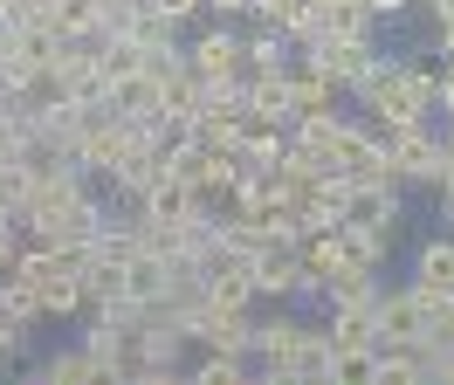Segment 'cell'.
<instances>
[{
  "label": "cell",
  "instance_id": "277c9868",
  "mask_svg": "<svg viewBox=\"0 0 454 385\" xmlns=\"http://www.w3.org/2000/svg\"><path fill=\"white\" fill-rule=\"evenodd\" d=\"M372 324H379V344H420V351H427L434 296H420L413 282H406V289H386V296H379V310H372Z\"/></svg>",
  "mask_w": 454,
  "mask_h": 385
},
{
  "label": "cell",
  "instance_id": "d6a6232c",
  "mask_svg": "<svg viewBox=\"0 0 454 385\" xmlns=\"http://www.w3.org/2000/svg\"><path fill=\"white\" fill-rule=\"evenodd\" d=\"M448 152H454V117H448Z\"/></svg>",
  "mask_w": 454,
  "mask_h": 385
},
{
  "label": "cell",
  "instance_id": "9a60e30c",
  "mask_svg": "<svg viewBox=\"0 0 454 385\" xmlns=\"http://www.w3.org/2000/svg\"><path fill=\"white\" fill-rule=\"evenodd\" d=\"M324 35H331V42H365V49H379V14H372L365 0H338V7L324 14Z\"/></svg>",
  "mask_w": 454,
  "mask_h": 385
},
{
  "label": "cell",
  "instance_id": "484cf974",
  "mask_svg": "<svg viewBox=\"0 0 454 385\" xmlns=\"http://www.w3.org/2000/svg\"><path fill=\"white\" fill-rule=\"evenodd\" d=\"M152 7H159V14H166V21H200V14H207V0H152Z\"/></svg>",
  "mask_w": 454,
  "mask_h": 385
},
{
  "label": "cell",
  "instance_id": "836d02e7",
  "mask_svg": "<svg viewBox=\"0 0 454 385\" xmlns=\"http://www.w3.org/2000/svg\"><path fill=\"white\" fill-rule=\"evenodd\" d=\"M317 7H338V0H317Z\"/></svg>",
  "mask_w": 454,
  "mask_h": 385
},
{
  "label": "cell",
  "instance_id": "44dd1931",
  "mask_svg": "<svg viewBox=\"0 0 454 385\" xmlns=\"http://www.w3.org/2000/svg\"><path fill=\"white\" fill-rule=\"evenodd\" d=\"M28 186H35V172H28V159L0 165V220H21V207H28Z\"/></svg>",
  "mask_w": 454,
  "mask_h": 385
},
{
  "label": "cell",
  "instance_id": "e575fe53",
  "mask_svg": "<svg viewBox=\"0 0 454 385\" xmlns=\"http://www.w3.org/2000/svg\"><path fill=\"white\" fill-rule=\"evenodd\" d=\"M7 365H14V358H0V372H7Z\"/></svg>",
  "mask_w": 454,
  "mask_h": 385
},
{
  "label": "cell",
  "instance_id": "2e32d148",
  "mask_svg": "<svg viewBox=\"0 0 454 385\" xmlns=\"http://www.w3.org/2000/svg\"><path fill=\"white\" fill-rule=\"evenodd\" d=\"M303 262H310V282H317V296H324V282L351 262V241H344V227H324V234H310L303 241Z\"/></svg>",
  "mask_w": 454,
  "mask_h": 385
},
{
  "label": "cell",
  "instance_id": "d6986e66",
  "mask_svg": "<svg viewBox=\"0 0 454 385\" xmlns=\"http://www.w3.org/2000/svg\"><path fill=\"white\" fill-rule=\"evenodd\" d=\"M255 372L248 351H193V385H241Z\"/></svg>",
  "mask_w": 454,
  "mask_h": 385
},
{
  "label": "cell",
  "instance_id": "8fae6325",
  "mask_svg": "<svg viewBox=\"0 0 454 385\" xmlns=\"http://www.w3.org/2000/svg\"><path fill=\"white\" fill-rule=\"evenodd\" d=\"M289 90H296V110H338V97H344V82L317 62V55H296L289 62Z\"/></svg>",
  "mask_w": 454,
  "mask_h": 385
},
{
  "label": "cell",
  "instance_id": "7a4b0ae2",
  "mask_svg": "<svg viewBox=\"0 0 454 385\" xmlns=\"http://www.w3.org/2000/svg\"><path fill=\"white\" fill-rule=\"evenodd\" d=\"M255 372L276 385H296V379H331V330L324 324H303V317H262L255 324Z\"/></svg>",
  "mask_w": 454,
  "mask_h": 385
},
{
  "label": "cell",
  "instance_id": "1f68e13d",
  "mask_svg": "<svg viewBox=\"0 0 454 385\" xmlns=\"http://www.w3.org/2000/svg\"><path fill=\"white\" fill-rule=\"evenodd\" d=\"M49 7H56V14H62V7H83V0H49Z\"/></svg>",
  "mask_w": 454,
  "mask_h": 385
},
{
  "label": "cell",
  "instance_id": "7402d4cb",
  "mask_svg": "<svg viewBox=\"0 0 454 385\" xmlns=\"http://www.w3.org/2000/svg\"><path fill=\"white\" fill-rule=\"evenodd\" d=\"M283 152H289V131H276V124H248V152H241L248 165L276 172V165H283Z\"/></svg>",
  "mask_w": 454,
  "mask_h": 385
},
{
  "label": "cell",
  "instance_id": "d590c367",
  "mask_svg": "<svg viewBox=\"0 0 454 385\" xmlns=\"http://www.w3.org/2000/svg\"><path fill=\"white\" fill-rule=\"evenodd\" d=\"M0 104H7V97H0Z\"/></svg>",
  "mask_w": 454,
  "mask_h": 385
},
{
  "label": "cell",
  "instance_id": "5bb4252c",
  "mask_svg": "<svg viewBox=\"0 0 454 385\" xmlns=\"http://www.w3.org/2000/svg\"><path fill=\"white\" fill-rule=\"evenodd\" d=\"M289 62H296V42L283 28H269V21L248 28V76H283Z\"/></svg>",
  "mask_w": 454,
  "mask_h": 385
},
{
  "label": "cell",
  "instance_id": "6da1fadb",
  "mask_svg": "<svg viewBox=\"0 0 454 385\" xmlns=\"http://www.w3.org/2000/svg\"><path fill=\"white\" fill-rule=\"evenodd\" d=\"M351 104L365 110V124H379V131L427 124V110H441V69L386 55V62L372 69V82H358V90H351Z\"/></svg>",
  "mask_w": 454,
  "mask_h": 385
},
{
  "label": "cell",
  "instance_id": "ac0fdd59",
  "mask_svg": "<svg viewBox=\"0 0 454 385\" xmlns=\"http://www.w3.org/2000/svg\"><path fill=\"white\" fill-rule=\"evenodd\" d=\"M35 379H42V385H90V379H104V372H97V358H90L83 344H69V351L42 358V365H35Z\"/></svg>",
  "mask_w": 454,
  "mask_h": 385
},
{
  "label": "cell",
  "instance_id": "7c38bea8",
  "mask_svg": "<svg viewBox=\"0 0 454 385\" xmlns=\"http://www.w3.org/2000/svg\"><path fill=\"white\" fill-rule=\"evenodd\" d=\"M344 131H351V117H344V110H303V117L289 124V138H296V145L324 152L331 165H344V159H338V152H344Z\"/></svg>",
  "mask_w": 454,
  "mask_h": 385
},
{
  "label": "cell",
  "instance_id": "ffe728a7",
  "mask_svg": "<svg viewBox=\"0 0 454 385\" xmlns=\"http://www.w3.org/2000/svg\"><path fill=\"white\" fill-rule=\"evenodd\" d=\"M344 241H351V255H358V262L386 269V248H393V227H372V220H344Z\"/></svg>",
  "mask_w": 454,
  "mask_h": 385
},
{
  "label": "cell",
  "instance_id": "e0dca14e",
  "mask_svg": "<svg viewBox=\"0 0 454 385\" xmlns=\"http://www.w3.org/2000/svg\"><path fill=\"white\" fill-rule=\"evenodd\" d=\"M331 351H379V324L372 310H331Z\"/></svg>",
  "mask_w": 454,
  "mask_h": 385
},
{
  "label": "cell",
  "instance_id": "f1b7e54d",
  "mask_svg": "<svg viewBox=\"0 0 454 385\" xmlns=\"http://www.w3.org/2000/svg\"><path fill=\"white\" fill-rule=\"evenodd\" d=\"M372 14H379V21H399V14H406V7H413V0H365Z\"/></svg>",
  "mask_w": 454,
  "mask_h": 385
},
{
  "label": "cell",
  "instance_id": "4fadbf2b",
  "mask_svg": "<svg viewBox=\"0 0 454 385\" xmlns=\"http://www.w3.org/2000/svg\"><path fill=\"white\" fill-rule=\"evenodd\" d=\"M76 344H83V351L97 358V372H104V379H117V372H124V351H131V330H124V324H111V317H90Z\"/></svg>",
  "mask_w": 454,
  "mask_h": 385
},
{
  "label": "cell",
  "instance_id": "52a82bcc",
  "mask_svg": "<svg viewBox=\"0 0 454 385\" xmlns=\"http://www.w3.org/2000/svg\"><path fill=\"white\" fill-rule=\"evenodd\" d=\"M303 55H317V62H324V69H331V76L344 82V97H351L358 82H372V69L386 62V55H379V49H365V42H331V35H324V42H310Z\"/></svg>",
  "mask_w": 454,
  "mask_h": 385
},
{
  "label": "cell",
  "instance_id": "83f0119b",
  "mask_svg": "<svg viewBox=\"0 0 454 385\" xmlns=\"http://www.w3.org/2000/svg\"><path fill=\"white\" fill-rule=\"evenodd\" d=\"M441 117H454V62H441Z\"/></svg>",
  "mask_w": 454,
  "mask_h": 385
},
{
  "label": "cell",
  "instance_id": "4316f807",
  "mask_svg": "<svg viewBox=\"0 0 454 385\" xmlns=\"http://www.w3.org/2000/svg\"><path fill=\"white\" fill-rule=\"evenodd\" d=\"M207 14H214V21H248L255 0H207Z\"/></svg>",
  "mask_w": 454,
  "mask_h": 385
},
{
  "label": "cell",
  "instance_id": "4dcf8cb0",
  "mask_svg": "<svg viewBox=\"0 0 454 385\" xmlns=\"http://www.w3.org/2000/svg\"><path fill=\"white\" fill-rule=\"evenodd\" d=\"M427 7H434V28H441V21H454V0H427Z\"/></svg>",
  "mask_w": 454,
  "mask_h": 385
},
{
  "label": "cell",
  "instance_id": "8992f818",
  "mask_svg": "<svg viewBox=\"0 0 454 385\" xmlns=\"http://www.w3.org/2000/svg\"><path fill=\"white\" fill-rule=\"evenodd\" d=\"M393 159H399L406 186H441V172H448V131L406 124V131H393Z\"/></svg>",
  "mask_w": 454,
  "mask_h": 385
},
{
  "label": "cell",
  "instance_id": "30bf717a",
  "mask_svg": "<svg viewBox=\"0 0 454 385\" xmlns=\"http://www.w3.org/2000/svg\"><path fill=\"white\" fill-rule=\"evenodd\" d=\"M413 289L434 302L454 296V234H441V241H420V255H413Z\"/></svg>",
  "mask_w": 454,
  "mask_h": 385
},
{
  "label": "cell",
  "instance_id": "cb8c5ba5",
  "mask_svg": "<svg viewBox=\"0 0 454 385\" xmlns=\"http://www.w3.org/2000/svg\"><path fill=\"white\" fill-rule=\"evenodd\" d=\"M28 337H35V324H28V317L0 310V358H21V351H28Z\"/></svg>",
  "mask_w": 454,
  "mask_h": 385
},
{
  "label": "cell",
  "instance_id": "3957f363",
  "mask_svg": "<svg viewBox=\"0 0 454 385\" xmlns=\"http://www.w3.org/2000/svg\"><path fill=\"white\" fill-rule=\"evenodd\" d=\"M186 62H193V76H200V82L248 76V28H241V21L200 28V42H186Z\"/></svg>",
  "mask_w": 454,
  "mask_h": 385
},
{
  "label": "cell",
  "instance_id": "9c48e42d",
  "mask_svg": "<svg viewBox=\"0 0 454 385\" xmlns=\"http://www.w3.org/2000/svg\"><path fill=\"white\" fill-rule=\"evenodd\" d=\"M324 296H331V310H379V296H386V282H379V269L372 262H344L331 282H324Z\"/></svg>",
  "mask_w": 454,
  "mask_h": 385
},
{
  "label": "cell",
  "instance_id": "f546056e",
  "mask_svg": "<svg viewBox=\"0 0 454 385\" xmlns=\"http://www.w3.org/2000/svg\"><path fill=\"white\" fill-rule=\"evenodd\" d=\"M441 62H454V21H441Z\"/></svg>",
  "mask_w": 454,
  "mask_h": 385
},
{
  "label": "cell",
  "instance_id": "d4e9b609",
  "mask_svg": "<svg viewBox=\"0 0 454 385\" xmlns=\"http://www.w3.org/2000/svg\"><path fill=\"white\" fill-rule=\"evenodd\" d=\"M21 248H28V227H21V220H0V275L21 262Z\"/></svg>",
  "mask_w": 454,
  "mask_h": 385
},
{
  "label": "cell",
  "instance_id": "603a6c76",
  "mask_svg": "<svg viewBox=\"0 0 454 385\" xmlns=\"http://www.w3.org/2000/svg\"><path fill=\"white\" fill-rule=\"evenodd\" d=\"M145 14V0H97V42H111V35H131Z\"/></svg>",
  "mask_w": 454,
  "mask_h": 385
},
{
  "label": "cell",
  "instance_id": "ba28073f",
  "mask_svg": "<svg viewBox=\"0 0 454 385\" xmlns=\"http://www.w3.org/2000/svg\"><path fill=\"white\" fill-rule=\"evenodd\" d=\"M303 110H296V90H289V69L283 76H248V124H276L289 131Z\"/></svg>",
  "mask_w": 454,
  "mask_h": 385
},
{
  "label": "cell",
  "instance_id": "5b68a950",
  "mask_svg": "<svg viewBox=\"0 0 454 385\" xmlns=\"http://www.w3.org/2000/svg\"><path fill=\"white\" fill-rule=\"evenodd\" d=\"M255 289H262V302H296V296H317L303 248H289V241L262 248V255H255Z\"/></svg>",
  "mask_w": 454,
  "mask_h": 385
}]
</instances>
